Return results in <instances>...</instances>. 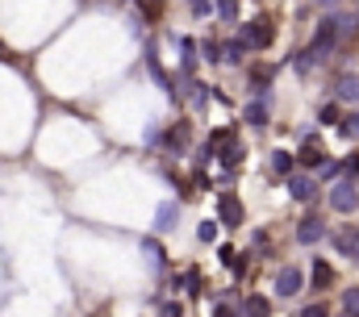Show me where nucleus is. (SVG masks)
Returning a JSON list of instances; mask_svg holds the SVG:
<instances>
[{
  "label": "nucleus",
  "mask_w": 359,
  "mask_h": 317,
  "mask_svg": "<svg viewBox=\"0 0 359 317\" xmlns=\"http://www.w3.org/2000/svg\"><path fill=\"white\" fill-rule=\"evenodd\" d=\"M243 42H247V50H268L272 46V38H276V29H272V21L268 17H255V21H247L243 25V33H238Z\"/></svg>",
  "instance_id": "obj_1"
},
{
  "label": "nucleus",
  "mask_w": 359,
  "mask_h": 317,
  "mask_svg": "<svg viewBox=\"0 0 359 317\" xmlns=\"http://www.w3.org/2000/svg\"><path fill=\"white\" fill-rule=\"evenodd\" d=\"M330 209H335V213H343V217H351V213L359 209V188L347 180V176H343V184H335V188H330Z\"/></svg>",
  "instance_id": "obj_2"
},
{
  "label": "nucleus",
  "mask_w": 359,
  "mask_h": 317,
  "mask_svg": "<svg viewBox=\"0 0 359 317\" xmlns=\"http://www.w3.org/2000/svg\"><path fill=\"white\" fill-rule=\"evenodd\" d=\"M322 238H326V226H322V217H318V213L301 217V226H297V242H301V247H318Z\"/></svg>",
  "instance_id": "obj_3"
},
{
  "label": "nucleus",
  "mask_w": 359,
  "mask_h": 317,
  "mask_svg": "<svg viewBox=\"0 0 359 317\" xmlns=\"http://www.w3.org/2000/svg\"><path fill=\"white\" fill-rule=\"evenodd\" d=\"M217 217H222V226H243V205H238V196L234 192H222L217 196Z\"/></svg>",
  "instance_id": "obj_4"
},
{
  "label": "nucleus",
  "mask_w": 359,
  "mask_h": 317,
  "mask_svg": "<svg viewBox=\"0 0 359 317\" xmlns=\"http://www.w3.org/2000/svg\"><path fill=\"white\" fill-rule=\"evenodd\" d=\"M297 163H301V167H310V171H322V167L330 163V155H326V150H322V146H318V142L310 138V142L301 146V155H297Z\"/></svg>",
  "instance_id": "obj_5"
},
{
  "label": "nucleus",
  "mask_w": 359,
  "mask_h": 317,
  "mask_svg": "<svg viewBox=\"0 0 359 317\" xmlns=\"http://www.w3.org/2000/svg\"><path fill=\"white\" fill-rule=\"evenodd\" d=\"M301 284H305V276H301L297 268H280V272H276V293H280V297H297Z\"/></svg>",
  "instance_id": "obj_6"
},
{
  "label": "nucleus",
  "mask_w": 359,
  "mask_h": 317,
  "mask_svg": "<svg viewBox=\"0 0 359 317\" xmlns=\"http://www.w3.org/2000/svg\"><path fill=\"white\" fill-rule=\"evenodd\" d=\"M335 247L351 259V263H359V226H347V230H339L335 234Z\"/></svg>",
  "instance_id": "obj_7"
},
{
  "label": "nucleus",
  "mask_w": 359,
  "mask_h": 317,
  "mask_svg": "<svg viewBox=\"0 0 359 317\" xmlns=\"http://www.w3.org/2000/svg\"><path fill=\"white\" fill-rule=\"evenodd\" d=\"M247 125H251V130H268V100H263V96H255V100L247 105Z\"/></svg>",
  "instance_id": "obj_8"
},
{
  "label": "nucleus",
  "mask_w": 359,
  "mask_h": 317,
  "mask_svg": "<svg viewBox=\"0 0 359 317\" xmlns=\"http://www.w3.org/2000/svg\"><path fill=\"white\" fill-rule=\"evenodd\" d=\"M289 192H293L297 201H314V196H318V184H314L310 176H289Z\"/></svg>",
  "instance_id": "obj_9"
},
{
  "label": "nucleus",
  "mask_w": 359,
  "mask_h": 317,
  "mask_svg": "<svg viewBox=\"0 0 359 317\" xmlns=\"http://www.w3.org/2000/svg\"><path fill=\"white\" fill-rule=\"evenodd\" d=\"M310 280H314V293L330 288V284H335V272H330V263H326V259H314V272H310Z\"/></svg>",
  "instance_id": "obj_10"
},
{
  "label": "nucleus",
  "mask_w": 359,
  "mask_h": 317,
  "mask_svg": "<svg viewBox=\"0 0 359 317\" xmlns=\"http://www.w3.org/2000/svg\"><path fill=\"white\" fill-rule=\"evenodd\" d=\"M335 96L339 100H359V75H339L335 79Z\"/></svg>",
  "instance_id": "obj_11"
},
{
  "label": "nucleus",
  "mask_w": 359,
  "mask_h": 317,
  "mask_svg": "<svg viewBox=\"0 0 359 317\" xmlns=\"http://www.w3.org/2000/svg\"><path fill=\"white\" fill-rule=\"evenodd\" d=\"M163 146H167V150H184V146H188V125H184V121L171 125V130L163 134Z\"/></svg>",
  "instance_id": "obj_12"
},
{
  "label": "nucleus",
  "mask_w": 359,
  "mask_h": 317,
  "mask_svg": "<svg viewBox=\"0 0 359 317\" xmlns=\"http://www.w3.org/2000/svg\"><path fill=\"white\" fill-rule=\"evenodd\" d=\"M176 217H180V205H176V201H167V205H159L155 226H159V230H171V226H176Z\"/></svg>",
  "instance_id": "obj_13"
},
{
  "label": "nucleus",
  "mask_w": 359,
  "mask_h": 317,
  "mask_svg": "<svg viewBox=\"0 0 359 317\" xmlns=\"http://www.w3.org/2000/svg\"><path fill=\"white\" fill-rule=\"evenodd\" d=\"M272 171H276V176H284V180H289V176H297V171H293V155H289V150H272Z\"/></svg>",
  "instance_id": "obj_14"
},
{
  "label": "nucleus",
  "mask_w": 359,
  "mask_h": 317,
  "mask_svg": "<svg viewBox=\"0 0 359 317\" xmlns=\"http://www.w3.org/2000/svg\"><path fill=\"white\" fill-rule=\"evenodd\" d=\"M268 314H272L268 297H247V301H243V317H268Z\"/></svg>",
  "instance_id": "obj_15"
},
{
  "label": "nucleus",
  "mask_w": 359,
  "mask_h": 317,
  "mask_svg": "<svg viewBox=\"0 0 359 317\" xmlns=\"http://www.w3.org/2000/svg\"><path fill=\"white\" fill-rule=\"evenodd\" d=\"M180 50H184V59H180V71H184V79H192V71H197V50H192V42H188V38L180 42Z\"/></svg>",
  "instance_id": "obj_16"
},
{
  "label": "nucleus",
  "mask_w": 359,
  "mask_h": 317,
  "mask_svg": "<svg viewBox=\"0 0 359 317\" xmlns=\"http://www.w3.org/2000/svg\"><path fill=\"white\" fill-rule=\"evenodd\" d=\"M201 54H205L209 63H226V50H222V42H213V38H205V42H201Z\"/></svg>",
  "instance_id": "obj_17"
},
{
  "label": "nucleus",
  "mask_w": 359,
  "mask_h": 317,
  "mask_svg": "<svg viewBox=\"0 0 359 317\" xmlns=\"http://www.w3.org/2000/svg\"><path fill=\"white\" fill-rule=\"evenodd\" d=\"M222 50H226V63H234V67H238V63H243V54H247V42H243V38H234V42H226Z\"/></svg>",
  "instance_id": "obj_18"
},
{
  "label": "nucleus",
  "mask_w": 359,
  "mask_h": 317,
  "mask_svg": "<svg viewBox=\"0 0 359 317\" xmlns=\"http://www.w3.org/2000/svg\"><path fill=\"white\" fill-rule=\"evenodd\" d=\"M222 163H226V167H238V163H243V146H238V142H226V146H222Z\"/></svg>",
  "instance_id": "obj_19"
},
{
  "label": "nucleus",
  "mask_w": 359,
  "mask_h": 317,
  "mask_svg": "<svg viewBox=\"0 0 359 317\" xmlns=\"http://www.w3.org/2000/svg\"><path fill=\"white\" fill-rule=\"evenodd\" d=\"M142 251L151 255V263H155V268H163V263H167V255H163V247H159L155 238H142Z\"/></svg>",
  "instance_id": "obj_20"
},
{
  "label": "nucleus",
  "mask_w": 359,
  "mask_h": 317,
  "mask_svg": "<svg viewBox=\"0 0 359 317\" xmlns=\"http://www.w3.org/2000/svg\"><path fill=\"white\" fill-rule=\"evenodd\" d=\"M343 314L359 317V288H347V293H343Z\"/></svg>",
  "instance_id": "obj_21"
},
{
  "label": "nucleus",
  "mask_w": 359,
  "mask_h": 317,
  "mask_svg": "<svg viewBox=\"0 0 359 317\" xmlns=\"http://www.w3.org/2000/svg\"><path fill=\"white\" fill-rule=\"evenodd\" d=\"M339 134H343V138H359V113H351V117L339 121Z\"/></svg>",
  "instance_id": "obj_22"
},
{
  "label": "nucleus",
  "mask_w": 359,
  "mask_h": 317,
  "mask_svg": "<svg viewBox=\"0 0 359 317\" xmlns=\"http://www.w3.org/2000/svg\"><path fill=\"white\" fill-rule=\"evenodd\" d=\"M217 17L222 21H234L238 17V0H217Z\"/></svg>",
  "instance_id": "obj_23"
},
{
  "label": "nucleus",
  "mask_w": 359,
  "mask_h": 317,
  "mask_svg": "<svg viewBox=\"0 0 359 317\" xmlns=\"http://www.w3.org/2000/svg\"><path fill=\"white\" fill-rule=\"evenodd\" d=\"M318 117H322V125H335V121H343V117H339V105H322V113H318Z\"/></svg>",
  "instance_id": "obj_24"
},
{
  "label": "nucleus",
  "mask_w": 359,
  "mask_h": 317,
  "mask_svg": "<svg viewBox=\"0 0 359 317\" xmlns=\"http://www.w3.org/2000/svg\"><path fill=\"white\" fill-rule=\"evenodd\" d=\"M197 238H201V242H213V238H217V226H213V222H201V226H197Z\"/></svg>",
  "instance_id": "obj_25"
},
{
  "label": "nucleus",
  "mask_w": 359,
  "mask_h": 317,
  "mask_svg": "<svg viewBox=\"0 0 359 317\" xmlns=\"http://www.w3.org/2000/svg\"><path fill=\"white\" fill-rule=\"evenodd\" d=\"M343 176H347V180L359 176V155H347V159H343Z\"/></svg>",
  "instance_id": "obj_26"
},
{
  "label": "nucleus",
  "mask_w": 359,
  "mask_h": 317,
  "mask_svg": "<svg viewBox=\"0 0 359 317\" xmlns=\"http://www.w3.org/2000/svg\"><path fill=\"white\" fill-rule=\"evenodd\" d=\"M213 317H243V309H234V305L217 301V305H213Z\"/></svg>",
  "instance_id": "obj_27"
},
{
  "label": "nucleus",
  "mask_w": 359,
  "mask_h": 317,
  "mask_svg": "<svg viewBox=\"0 0 359 317\" xmlns=\"http://www.w3.org/2000/svg\"><path fill=\"white\" fill-rule=\"evenodd\" d=\"M159 317H184V305H180V301H167V305L159 309Z\"/></svg>",
  "instance_id": "obj_28"
},
{
  "label": "nucleus",
  "mask_w": 359,
  "mask_h": 317,
  "mask_svg": "<svg viewBox=\"0 0 359 317\" xmlns=\"http://www.w3.org/2000/svg\"><path fill=\"white\" fill-rule=\"evenodd\" d=\"M138 4H142L146 17H159V8H163V0H138Z\"/></svg>",
  "instance_id": "obj_29"
},
{
  "label": "nucleus",
  "mask_w": 359,
  "mask_h": 317,
  "mask_svg": "<svg viewBox=\"0 0 359 317\" xmlns=\"http://www.w3.org/2000/svg\"><path fill=\"white\" fill-rule=\"evenodd\" d=\"M301 317H326V309L322 305H310V309H301Z\"/></svg>",
  "instance_id": "obj_30"
},
{
  "label": "nucleus",
  "mask_w": 359,
  "mask_h": 317,
  "mask_svg": "<svg viewBox=\"0 0 359 317\" xmlns=\"http://www.w3.org/2000/svg\"><path fill=\"white\" fill-rule=\"evenodd\" d=\"M318 4H335V0H318Z\"/></svg>",
  "instance_id": "obj_31"
},
{
  "label": "nucleus",
  "mask_w": 359,
  "mask_h": 317,
  "mask_svg": "<svg viewBox=\"0 0 359 317\" xmlns=\"http://www.w3.org/2000/svg\"><path fill=\"white\" fill-rule=\"evenodd\" d=\"M192 4H201V0H192Z\"/></svg>",
  "instance_id": "obj_32"
},
{
  "label": "nucleus",
  "mask_w": 359,
  "mask_h": 317,
  "mask_svg": "<svg viewBox=\"0 0 359 317\" xmlns=\"http://www.w3.org/2000/svg\"><path fill=\"white\" fill-rule=\"evenodd\" d=\"M343 317H347V314H343Z\"/></svg>",
  "instance_id": "obj_33"
}]
</instances>
